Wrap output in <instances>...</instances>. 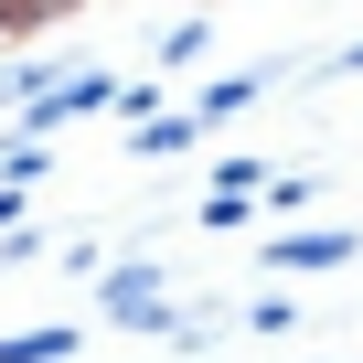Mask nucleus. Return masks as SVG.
<instances>
[{"instance_id": "f257e3e1", "label": "nucleus", "mask_w": 363, "mask_h": 363, "mask_svg": "<svg viewBox=\"0 0 363 363\" xmlns=\"http://www.w3.org/2000/svg\"><path fill=\"white\" fill-rule=\"evenodd\" d=\"M107 320H160V267H118L107 278Z\"/></svg>"}, {"instance_id": "20e7f679", "label": "nucleus", "mask_w": 363, "mask_h": 363, "mask_svg": "<svg viewBox=\"0 0 363 363\" xmlns=\"http://www.w3.org/2000/svg\"><path fill=\"white\" fill-rule=\"evenodd\" d=\"M203 54H214V22H182V33L160 43V65H203Z\"/></svg>"}, {"instance_id": "7ed1b4c3", "label": "nucleus", "mask_w": 363, "mask_h": 363, "mask_svg": "<svg viewBox=\"0 0 363 363\" xmlns=\"http://www.w3.org/2000/svg\"><path fill=\"white\" fill-rule=\"evenodd\" d=\"M65 342H75V331H65V320H54V331H11V342H0V363H54V352H65Z\"/></svg>"}, {"instance_id": "f03ea898", "label": "nucleus", "mask_w": 363, "mask_h": 363, "mask_svg": "<svg viewBox=\"0 0 363 363\" xmlns=\"http://www.w3.org/2000/svg\"><path fill=\"white\" fill-rule=\"evenodd\" d=\"M352 246H363V235H278L267 257H278V267H342Z\"/></svg>"}]
</instances>
